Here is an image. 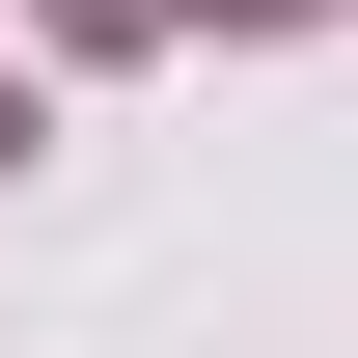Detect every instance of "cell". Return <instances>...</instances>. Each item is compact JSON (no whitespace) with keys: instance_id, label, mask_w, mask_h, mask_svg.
Here are the masks:
<instances>
[{"instance_id":"cell-1","label":"cell","mask_w":358,"mask_h":358,"mask_svg":"<svg viewBox=\"0 0 358 358\" xmlns=\"http://www.w3.org/2000/svg\"><path fill=\"white\" fill-rule=\"evenodd\" d=\"M55 28H166V0H55Z\"/></svg>"},{"instance_id":"cell-2","label":"cell","mask_w":358,"mask_h":358,"mask_svg":"<svg viewBox=\"0 0 358 358\" xmlns=\"http://www.w3.org/2000/svg\"><path fill=\"white\" fill-rule=\"evenodd\" d=\"M0 166H28V110H0Z\"/></svg>"}]
</instances>
